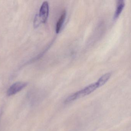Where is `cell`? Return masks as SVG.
Segmentation results:
<instances>
[{"instance_id":"obj_8","label":"cell","mask_w":131,"mask_h":131,"mask_svg":"<svg viewBox=\"0 0 131 131\" xmlns=\"http://www.w3.org/2000/svg\"><path fill=\"white\" fill-rule=\"evenodd\" d=\"M42 23L38 14L36 15L34 20V27L35 28H37Z\"/></svg>"},{"instance_id":"obj_4","label":"cell","mask_w":131,"mask_h":131,"mask_svg":"<svg viewBox=\"0 0 131 131\" xmlns=\"http://www.w3.org/2000/svg\"><path fill=\"white\" fill-rule=\"evenodd\" d=\"M125 6V1L123 0H120L117 1L116 9L114 15V20H116L119 17L124 9Z\"/></svg>"},{"instance_id":"obj_2","label":"cell","mask_w":131,"mask_h":131,"mask_svg":"<svg viewBox=\"0 0 131 131\" xmlns=\"http://www.w3.org/2000/svg\"><path fill=\"white\" fill-rule=\"evenodd\" d=\"M49 3L47 1H44L40 7L39 13L38 14L42 23H45L46 22L49 16Z\"/></svg>"},{"instance_id":"obj_5","label":"cell","mask_w":131,"mask_h":131,"mask_svg":"<svg viewBox=\"0 0 131 131\" xmlns=\"http://www.w3.org/2000/svg\"><path fill=\"white\" fill-rule=\"evenodd\" d=\"M66 10H63L56 24V30L57 33H59L60 32L61 28L62 27L66 19Z\"/></svg>"},{"instance_id":"obj_1","label":"cell","mask_w":131,"mask_h":131,"mask_svg":"<svg viewBox=\"0 0 131 131\" xmlns=\"http://www.w3.org/2000/svg\"><path fill=\"white\" fill-rule=\"evenodd\" d=\"M27 83L25 82H18L14 83L8 89L7 95L8 96H11L19 92L26 87Z\"/></svg>"},{"instance_id":"obj_3","label":"cell","mask_w":131,"mask_h":131,"mask_svg":"<svg viewBox=\"0 0 131 131\" xmlns=\"http://www.w3.org/2000/svg\"><path fill=\"white\" fill-rule=\"evenodd\" d=\"M99 88L98 85L96 82L92 83L89 85L87 86L83 89L81 90L83 96L87 95L95 91L97 88Z\"/></svg>"},{"instance_id":"obj_6","label":"cell","mask_w":131,"mask_h":131,"mask_svg":"<svg viewBox=\"0 0 131 131\" xmlns=\"http://www.w3.org/2000/svg\"><path fill=\"white\" fill-rule=\"evenodd\" d=\"M111 76V73H108L100 77L96 82L99 88L103 85L108 80Z\"/></svg>"},{"instance_id":"obj_7","label":"cell","mask_w":131,"mask_h":131,"mask_svg":"<svg viewBox=\"0 0 131 131\" xmlns=\"http://www.w3.org/2000/svg\"><path fill=\"white\" fill-rule=\"evenodd\" d=\"M77 99H78L77 95L76 93H75L72 94V95L68 96V97L65 100L64 103L65 104H68Z\"/></svg>"}]
</instances>
